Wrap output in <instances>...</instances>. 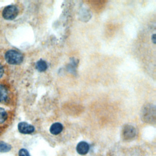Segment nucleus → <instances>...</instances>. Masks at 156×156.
I'll return each mask as SVG.
<instances>
[{
    "label": "nucleus",
    "mask_w": 156,
    "mask_h": 156,
    "mask_svg": "<svg viewBox=\"0 0 156 156\" xmlns=\"http://www.w3.org/2000/svg\"><path fill=\"white\" fill-rule=\"evenodd\" d=\"M18 14V9L14 5H9L6 6L2 13V16L7 20H14Z\"/></svg>",
    "instance_id": "f03ea898"
},
{
    "label": "nucleus",
    "mask_w": 156,
    "mask_h": 156,
    "mask_svg": "<svg viewBox=\"0 0 156 156\" xmlns=\"http://www.w3.org/2000/svg\"><path fill=\"white\" fill-rule=\"evenodd\" d=\"M10 101V92L9 88L2 83H0V103L7 104Z\"/></svg>",
    "instance_id": "7ed1b4c3"
},
{
    "label": "nucleus",
    "mask_w": 156,
    "mask_h": 156,
    "mask_svg": "<svg viewBox=\"0 0 156 156\" xmlns=\"http://www.w3.org/2000/svg\"><path fill=\"white\" fill-rule=\"evenodd\" d=\"M48 65L46 62L43 60H38L36 63V68L40 72H43L46 70Z\"/></svg>",
    "instance_id": "6e6552de"
},
{
    "label": "nucleus",
    "mask_w": 156,
    "mask_h": 156,
    "mask_svg": "<svg viewBox=\"0 0 156 156\" xmlns=\"http://www.w3.org/2000/svg\"><path fill=\"white\" fill-rule=\"evenodd\" d=\"M136 134V129L130 125H126L122 130V136L125 140H131L133 138Z\"/></svg>",
    "instance_id": "20e7f679"
},
{
    "label": "nucleus",
    "mask_w": 156,
    "mask_h": 156,
    "mask_svg": "<svg viewBox=\"0 0 156 156\" xmlns=\"http://www.w3.org/2000/svg\"><path fill=\"white\" fill-rule=\"evenodd\" d=\"M4 73V68L3 66H2V65L0 63V79L3 76Z\"/></svg>",
    "instance_id": "f8f14e48"
},
{
    "label": "nucleus",
    "mask_w": 156,
    "mask_h": 156,
    "mask_svg": "<svg viewBox=\"0 0 156 156\" xmlns=\"http://www.w3.org/2000/svg\"><path fill=\"white\" fill-rule=\"evenodd\" d=\"M8 118V114L7 111L2 108L0 107V125L4 123Z\"/></svg>",
    "instance_id": "1a4fd4ad"
},
{
    "label": "nucleus",
    "mask_w": 156,
    "mask_h": 156,
    "mask_svg": "<svg viewBox=\"0 0 156 156\" xmlns=\"http://www.w3.org/2000/svg\"><path fill=\"white\" fill-rule=\"evenodd\" d=\"M12 147L10 144L4 142L0 141V152H7L10 151Z\"/></svg>",
    "instance_id": "9d476101"
},
{
    "label": "nucleus",
    "mask_w": 156,
    "mask_h": 156,
    "mask_svg": "<svg viewBox=\"0 0 156 156\" xmlns=\"http://www.w3.org/2000/svg\"><path fill=\"white\" fill-rule=\"evenodd\" d=\"M5 59L10 65H19L23 61V55L16 50L10 49L5 52Z\"/></svg>",
    "instance_id": "f257e3e1"
},
{
    "label": "nucleus",
    "mask_w": 156,
    "mask_h": 156,
    "mask_svg": "<svg viewBox=\"0 0 156 156\" xmlns=\"http://www.w3.org/2000/svg\"><path fill=\"white\" fill-rule=\"evenodd\" d=\"M19 132L23 134H30L35 130V128L32 125H30L26 122H21L18 125Z\"/></svg>",
    "instance_id": "39448f33"
},
{
    "label": "nucleus",
    "mask_w": 156,
    "mask_h": 156,
    "mask_svg": "<svg viewBox=\"0 0 156 156\" xmlns=\"http://www.w3.org/2000/svg\"><path fill=\"white\" fill-rule=\"evenodd\" d=\"M63 125L60 122H55L52 124L50 127L49 131L51 134L54 135H57L62 132L63 130Z\"/></svg>",
    "instance_id": "0eeeda50"
},
{
    "label": "nucleus",
    "mask_w": 156,
    "mask_h": 156,
    "mask_svg": "<svg viewBox=\"0 0 156 156\" xmlns=\"http://www.w3.org/2000/svg\"><path fill=\"white\" fill-rule=\"evenodd\" d=\"M19 156H30L28 151L26 149H21L18 152Z\"/></svg>",
    "instance_id": "9b49d317"
},
{
    "label": "nucleus",
    "mask_w": 156,
    "mask_h": 156,
    "mask_svg": "<svg viewBox=\"0 0 156 156\" xmlns=\"http://www.w3.org/2000/svg\"><path fill=\"white\" fill-rule=\"evenodd\" d=\"M152 40H153V42L155 43V41H154V40H155V34H154L153 35V36H152Z\"/></svg>",
    "instance_id": "ddd939ff"
},
{
    "label": "nucleus",
    "mask_w": 156,
    "mask_h": 156,
    "mask_svg": "<svg viewBox=\"0 0 156 156\" xmlns=\"http://www.w3.org/2000/svg\"><path fill=\"white\" fill-rule=\"evenodd\" d=\"M90 145L85 141L79 142L76 146V151L77 153L81 155H86L90 150Z\"/></svg>",
    "instance_id": "423d86ee"
}]
</instances>
